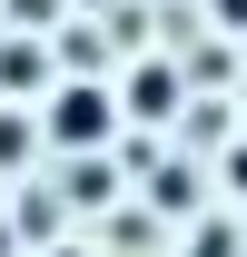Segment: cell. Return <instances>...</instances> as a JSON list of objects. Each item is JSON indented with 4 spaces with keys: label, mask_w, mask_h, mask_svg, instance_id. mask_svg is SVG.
<instances>
[{
    "label": "cell",
    "mask_w": 247,
    "mask_h": 257,
    "mask_svg": "<svg viewBox=\"0 0 247 257\" xmlns=\"http://www.w3.org/2000/svg\"><path fill=\"white\" fill-rule=\"evenodd\" d=\"M119 109H129V119H178V69H168V60H139L119 79Z\"/></svg>",
    "instance_id": "cell-2"
},
{
    "label": "cell",
    "mask_w": 247,
    "mask_h": 257,
    "mask_svg": "<svg viewBox=\"0 0 247 257\" xmlns=\"http://www.w3.org/2000/svg\"><path fill=\"white\" fill-rule=\"evenodd\" d=\"M50 149H69V159H109V128H119V99L99 89V79H69L60 99H50Z\"/></svg>",
    "instance_id": "cell-1"
},
{
    "label": "cell",
    "mask_w": 247,
    "mask_h": 257,
    "mask_svg": "<svg viewBox=\"0 0 247 257\" xmlns=\"http://www.w3.org/2000/svg\"><path fill=\"white\" fill-rule=\"evenodd\" d=\"M89 10H99V0H89Z\"/></svg>",
    "instance_id": "cell-12"
},
{
    "label": "cell",
    "mask_w": 247,
    "mask_h": 257,
    "mask_svg": "<svg viewBox=\"0 0 247 257\" xmlns=\"http://www.w3.org/2000/svg\"><path fill=\"white\" fill-rule=\"evenodd\" d=\"M60 198H79V208H119V159H69Z\"/></svg>",
    "instance_id": "cell-4"
},
{
    "label": "cell",
    "mask_w": 247,
    "mask_h": 257,
    "mask_svg": "<svg viewBox=\"0 0 247 257\" xmlns=\"http://www.w3.org/2000/svg\"><path fill=\"white\" fill-rule=\"evenodd\" d=\"M227 198H247V139H227Z\"/></svg>",
    "instance_id": "cell-8"
},
{
    "label": "cell",
    "mask_w": 247,
    "mask_h": 257,
    "mask_svg": "<svg viewBox=\"0 0 247 257\" xmlns=\"http://www.w3.org/2000/svg\"><path fill=\"white\" fill-rule=\"evenodd\" d=\"M40 69L50 60H40L30 40H0V89H40Z\"/></svg>",
    "instance_id": "cell-6"
},
{
    "label": "cell",
    "mask_w": 247,
    "mask_h": 257,
    "mask_svg": "<svg viewBox=\"0 0 247 257\" xmlns=\"http://www.w3.org/2000/svg\"><path fill=\"white\" fill-rule=\"evenodd\" d=\"M40 257H89V247H40Z\"/></svg>",
    "instance_id": "cell-10"
},
{
    "label": "cell",
    "mask_w": 247,
    "mask_h": 257,
    "mask_svg": "<svg viewBox=\"0 0 247 257\" xmlns=\"http://www.w3.org/2000/svg\"><path fill=\"white\" fill-rule=\"evenodd\" d=\"M217 10V30H247V0H208Z\"/></svg>",
    "instance_id": "cell-9"
},
{
    "label": "cell",
    "mask_w": 247,
    "mask_h": 257,
    "mask_svg": "<svg viewBox=\"0 0 247 257\" xmlns=\"http://www.w3.org/2000/svg\"><path fill=\"white\" fill-rule=\"evenodd\" d=\"M198 198H208V188H198L188 159H158V168H149V218H188Z\"/></svg>",
    "instance_id": "cell-3"
},
{
    "label": "cell",
    "mask_w": 247,
    "mask_h": 257,
    "mask_svg": "<svg viewBox=\"0 0 247 257\" xmlns=\"http://www.w3.org/2000/svg\"><path fill=\"white\" fill-rule=\"evenodd\" d=\"M0 257H10V227H0Z\"/></svg>",
    "instance_id": "cell-11"
},
{
    "label": "cell",
    "mask_w": 247,
    "mask_h": 257,
    "mask_svg": "<svg viewBox=\"0 0 247 257\" xmlns=\"http://www.w3.org/2000/svg\"><path fill=\"white\" fill-rule=\"evenodd\" d=\"M30 139H40V128L20 119V109H0V168H20V159H30Z\"/></svg>",
    "instance_id": "cell-7"
},
{
    "label": "cell",
    "mask_w": 247,
    "mask_h": 257,
    "mask_svg": "<svg viewBox=\"0 0 247 257\" xmlns=\"http://www.w3.org/2000/svg\"><path fill=\"white\" fill-rule=\"evenodd\" d=\"M188 257H247V227L237 218H198L188 227Z\"/></svg>",
    "instance_id": "cell-5"
}]
</instances>
